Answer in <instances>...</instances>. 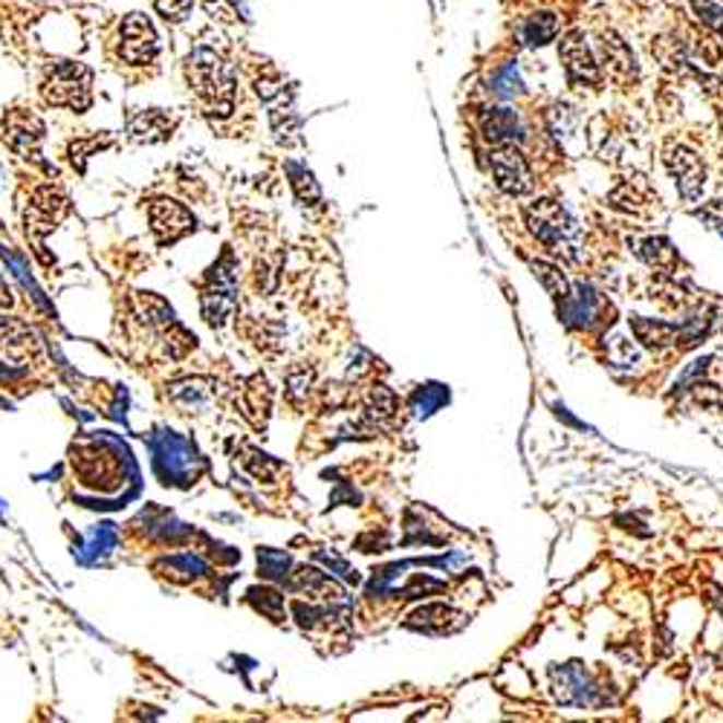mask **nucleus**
<instances>
[{
  "label": "nucleus",
  "mask_w": 723,
  "mask_h": 723,
  "mask_svg": "<svg viewBox=\"0 0 723 723\" xmlns=\"http://www.w3.org/2000/svg\"><path fill=\"white\" fill-rule=\"evenodd\" d=\"M698 217H703V221L715 223V226H723V200H715V203H707L703 209H698Z\"/></svg>",
  "instance_id": "4be33fe9"
},
{
  "label": "nucleus",
  "mask_w": 723,
  "mask_h": 723,
  "mask_svg": "<svg viewBox=\"0 0 723 723\" xmlns=\"http://www.w3.org/2000/svg\"><path fill=\"white\" fill-rule=\"evenodd\" d=\"M481 128H484L486 140L498 142V145H512L515 140H521V122L518 116L512 114L510 107H489L481 119Z\"/></svg>",
  "instance_id": "ddd939ff"
},
{
  "label": "nucleus",
  "mask_w": 723,
  "mask_h": 723,
  "mask_svg": "<svg viewBox=\"0 0 723 723\" xmlns=\"http://www.w3.org/2000/svg\"><path fill=\"white\" fill-rule=\"evenodd\" d=\"M602 52H605V70H608L611 82L631 84L633 79H637V61H633L631 50L625 47V42L619 35L614 33L605 35Z\"/></svg>",
  "instance_id": "f8f14e48"
},
{
  "label": "nucleus",
  "mask_w": 723,
  "mask_h": 723,
  "mask_svg": "<svg viewBox=\"0 0 723 723\" xmlns=\"http://www.w3.org/2000/svg\"><path fill=\"white\" fill-rule=\"evenodd\" d=\"M44 137V125L33 114H9L7 119V140L9 145L21 154H38V142Z\"/></svg>",
  "instance_id": "9b49d317"
},
{
  "label": "nucleus",
  "mask_w": 723,
  "mask_h": 723,
  "mask_svg": "<svg viewBox=\"0 0 723 723\" xmlns=\"http://www.w3.org/2000/svg\"><path fill=\"white\" fill-rule=\"evenodd\" d=\"M691 7L698 12L700 24H707L712 33L723 38V7L718 0H691Z\"/></svg>",
  "instance_id": "aec40b11"
},
{
  "label": "nucleus",
  "mask_w": 723,
  "mask_h": 723,
  "mask_svg": "<svg viewBox=\"0 0 723 723\" xmlns=\"http://www.w3.org/2000/svg\"><path fill=\"white\" fill-rule=\"evenodd\" d=\"M489 171L495 177V186L510 194V198H524L535 186L533 171L526 165L524 154L515 145H501L489 154Z\"/></svg>",
  "instance_id": "39448f33"
},
{
  "label": "nucleus",
  "mask_w": 723,
  "mask_h": 723,
  "mask_svg": "<svg viewBox=\"0 0 723 723\" xmlns=\"http://www.w3.org/2000/svg\"><path fill=\"white\" fill-rule=\"evenodd\" d=\"M663 163H666L668 174L674 177V186L680 191V198L695 203L703 194V186H707V168L700 163V156L691 149H686V145H668L663 151Z\"/></svg>",
  "instance_id": "423d86ee"
},
{
  "label": "nucleus",
  "mask_w": 723,
  "mask_h": 723,
  "mask_svg": "<svg viewBox=\"0 0 723 723\" xmlns=\"http://www.w3.org/2000/svg\"><path fill=\"white\" fill-rule=\"evenodd\" d=\"M156 56V33L145 15H128L122 24V58L128 64H149Z\"/></svg>",
  "instance_id": "6e6552de"
},
{
  "label": "nucleus",
  "mask_w": 723,
  "mask_h": 723,
  "mask_svg": "<svg viewBox=\"0 0 723 723\" xmlns=\"http://www.w3.org/2000/svg\"><path fill=\"white\" fill-rule=\"evenodd\" d=\"M559 17L553 15V12H538V15L526 17L524 24H521V38L530 47H544V44H550L559 35Z\"/></svg>",
  "instance_id": "2eb2a0df"
},
{
  "label": "nucleus",
  "mask_w": 723,
  "mask_h": 723,
  "mask_svg": "<svg viewBox=\"0 0 723 723\" xmlns=\"http://www.w3.org/2000/svg\"><path fill=\"white\" fill-rule=\"evenodd\" d=\"M168 131H171V119H165V114H159V110H149L131 125V140L154 142L168 137Z\"/></svg>",
  "instance_id": "dca6fc26"
},
{
  "label": "nucleus",
  "mask_w": 723,
  "mask_h": 723,
  "mask_svg": "<svg viewBox=\"0 0 723 723\" xmlns=\"http://www.w3.org/2000/svg\"><path fill=\"white\" fill-rule=\"evenodd\" d=\"M454 619H463L458 611L446 608V605H426V608H419L417 614H414L412 625L426 628V631H449V628L458 625Z\"/></svg>",
  "instance_id": "f3484780"
},
{
  "label": "nucleus",
  "mask_w": 723,
  "mask_h": 723,
  "mask_svg": "<svg viewBox=\"0 0 723 723\" xmlns=\"http://www.w3.org/2000/svg\"><path fill=\"white\" fill-rule=\"evenodd\" d=\"M156 9H159L165 17H171V21H182V17L189 15L191 0H156Z\"/></svg>",
  "instance_id": "412c9836"
},
{
  "label": "nucleus",
  "mask_w": 723,
  "mask_h": 723,
  "mask_svg": "<svg viewBox=\"0 0 723 723\" xmlns=\"http://www.w3.org/2000/svg\"><path fill=\"white\" fill-rule=\"evenodd\" d=\"M561 61H565L570 82H600V64H596V58H593L591 44H588L584 33H579V29L565 35V42H561Z\"/></svg>",
  "instance_id": "1a4fd4ad"
},
{
  "label": "nucleus",
  "mask_w": 723,
  "mask_h": 723,
  "mask_svg": "<svg viewBox=\"0 0 723 723\" xmlns=\"http://www.w3.org/2000/svg\"><path fill=\"white\" fill-rule=\"evenodd\" d=\"M526 226L535 238L542 240L544 247L553 249L556 256L576 261L579 249H582V229L576 223L573 214L568 209L556 203V200H535L524 209Z\"/></svg>",
  "instance_id": "f257e3e1"
},
{
  "label": "nucleus",
  "mask_w": 723,
  "mask_h": 723,
  "mask_svg": "<svg viewBox=\"0 0 723 723\" xmlns=\"http://www.w3.org/2000/svg\"><path fill=\"white\" fill-rule=\"evenodd\" d=\"M553 691L561 703L568 707H596V703H605V700L596 695V686L591 683L584 666L579 663H570V666L553 668Z\"/></svg>",
  "instance_id": "0eeeda50"
},
{
  "label": "nucleus",
  "mask_w": 723,
  "mask_h": 723,
  "mask_svg": "<svg viewBox=\"0 0 723 723\" xmlns=\"http://www.w3.org/2000/svg\"><path fill=\"white\" fill-rule=\"evenodd\" d=\"M495 84V93L501 96V99H512V96H518V93H524V82H521V75H518V70L512 64H507L503 70H498L493 79Z\"/></svg>",
  "instance_id": "6ab92c4d"
},
{
  "label": "nucleus",
  "mask_w": 723,
  "mask_h": 723,
  "mask_svg": "<svg viewBox=\"0 0 723 723\" xmlns=\"http://www.w3.org/2000/svg\"><path fill=\"white\" fill-rule=\"evenodd\" d=\"M640 3H645V7H660V3H666V0H640Z\"/></svg>",
  "instance_id": "5701e85b"
},
{
  "label": "nucleus",
  "mask_w": 723,
  "mask_h": 723,
  "mask_svg": "<svg viewBox=\"0 0 723 723\" xmlns=\"http://www.w3.org/2000/svg\"><path fill=\"white\" fill-rule=\"evenodd\" d=\"M637 252L649 266L663 272H672L677 263H680V256H677V249L668 244L666 238H645L637 244Z\"/></svg>",
  "instance_id": "4468645a"
},
{
  "label": "nucleus",
  "mask_w": 723,
  "mask_h": 723,
  "mask_svg": "<svg viewBox=\"0 0 723 723\" xmlns=\"http://www.w3.org/2000/svg\"><path fill=\"white\" fill-rule=\"evenodd\" d=\"M631 328L637 333L642 345L651 351H663V347H691L698 345L700 339L707 336L709 319L695 321V324H666V321H651V319H631Z\"/></svg>",
  "instance_id": "20e7f679"
},
{
  "label": "nucleus",
  "mask_w": 723,
  "mask_h": 723,
  "mask_svg": "<svg viewBox=\"0 0 723 723\" xmlns=\"http://www.w3.org/2000/svg\"><path fill=\"white\" fill-rule=\"evenodd\" d=\"M151 226H154L159 244H174V240H180L186 232L194 229V217H191L180 203L154 200V203H151Z\"/></svg>",
  "instance_id": "9d476101"
},
{
  "label": "nucleus",
  "mask_w": 723,
  "mask_h": 723,
  "mask_svg": "<svg viewBox=\"0 0 723 723\" xmlns=\"http://www.w3.org/2000/svg\"><path fill=\"white\" fill-rule=\"evenodd\" d=\"M186 73H189L191 87L200 99L217 107V114H229L232 99H235V70L223 52L212 50V47H198L189 56Z\"/></svg>",
  "instance_id": "f03ea898"
},
{
  "label": "nucleus",
  "mask_w": 723,
  "mask_h": 723,
  "mask_svg": "<svg viewBox=\"0 0 723 723\" xmlns=\"http://www.w3.org/2000/svg\"><path fill=\"white\" fill-rule=\"evenodd\" d=\"M533 270H535V278L544 284V289L556 298V305L570 296V289L573 287H570V281L561 275V270H556V266H550V263H544V261L533 263Z\"/></svg>",
  "instance_id": "a211bd4d"
},
{
  "label": "nucleus",
  "mask_w": 723,
  "mask_h": 723,
  "mask_svg": "<svg viewBox=\"0 0 723 723\" xmlns=\"http://www.w3.org/2000/svg\"><path fill=\"white\" fill-rule=\"evenodd\" d=\"M91 70L79 61H56L47 67V82H44V99L58 107H73L84 110L91 105Z\"/></svg>",
  "instance_id": "7ed1b4c3"
}]
</instances>
